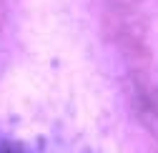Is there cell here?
Segmentation results:
<instances>
[{"label": "cell", "instance_id": "obj_1", "mask_svg": "<svg viewBox=\"0 0 158 153\" xmlns=\"http://www.w3.org/2000/svg\"><path fill=\"white\" fill-rule=\"evenodd\" d=\"M0 153H23V151H20L18 143H13L8 138H0Z\"/></svg>", "mask_w": 158, "mask_h": 153}]
</instances>
